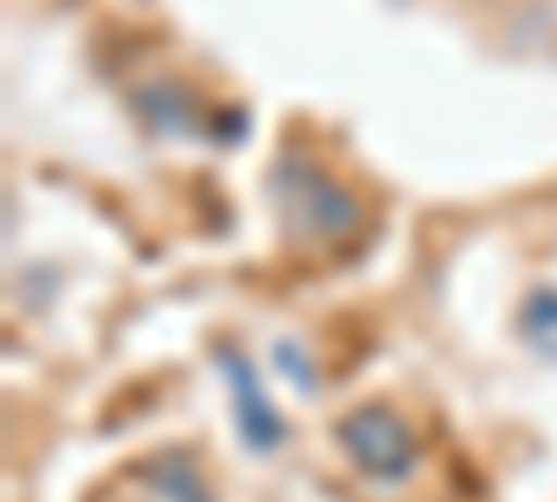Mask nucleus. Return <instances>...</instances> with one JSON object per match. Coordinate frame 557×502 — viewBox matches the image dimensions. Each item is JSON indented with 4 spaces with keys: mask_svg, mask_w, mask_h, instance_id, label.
Returning a JSON list of instances; mask_svg holds the SVG:
<instances>
[{
    "mask_svg": "<svg viewBox=\"0 0 557 502\" xmlns=\"http://www.w3.org/2000/svg\"><path fill=\"white\" fill-rule=\"evenodd\" d=\"M273 201L296 241H346L362 230L357 196L346 185H335V173H323L301 151H285L273 162Z\"/></svg>",
    "mask_w": 557,
    "mask_h": 502,
    "instance_id": "obj_1",
    "label": "nucleus"
},
{
    "mask_svg": "<svg viewBox=\"0 0 557 502\" xmlns=\"http://www.w3.org/2000/svg\"><path fill=\"white\" fill-rule=\"evenodd\" d=\"M335 441H341L346 458L380 486H396L418 469V436L396 407H380V402L351 407V414L335 425Z\"/></svg>",
    "mask_w": 557,
    "mask_h": 502,
    "instance_id": "obj_2",
    "label": "nucleus"
},
{
    "mask_svg": "<svg viewBox=\"0 0 557 502\" xmlns=\"http://www.w3.org/2000/svg\"><path fill=\"white\" fill-rule=\"evenodd\" d=\"M218 363H223V375H228V385H235V419H240V430H246V441L257 446V452H273L278 441H285V419H278V407L262 396V385H257V375H251V363L240 357V352H218Z\"/></svg>",
    "mask_w": 557,
    "mask_h": 502,
    "instance_id": "obj_3",
    "label": "nucleus"
},
{
    "mask_svg": "<svg viewBox=\"0 0 557 502\" xmlns=\"http://www.w3.org/2000/svg\"><path fill=\"white\" fill-rule=\"evenodd\" d=\"M134 112L146 118L151 128L162 134H196L201 128V112H196V96L184 89L178 78H151L134 89Z\"/></svg>",
    "mask_w": 557,
    "mask_h": 502,
    "instance_id": "obj_4",
    "label": "nucleus"
},
{
    "mask_svg": "<svg viewBox=\"0 0 557 502\" xmlns=\"http://www.w3.org/2000/svg\"><path fill=\"white\" fill-rule=\"evenodd\" d=\"M146 475L157 480V491H162L168 502H212L201 469L190 464V452H162V458L146 464Z\"/></svg>",
    "mask_w": 557,
    "mask_h": 502,
    "instance_id": "obj_5",
    "label": "nucleus"
},
{
    "mask_svg": "<svg viewBox=\"0 0 557 502\" xmlns=\"http://www.w3.org/2000/svg\"><path fill=\"white\" fill-rule=\"evenodd\" d=\"M519 330L530 346H541L546 357H557V291H530L524 313H519Z\"/></svg>",
    "mask_w": 557,
    "mask_h": 502,
    "instance_id": "obj_6",
    "label": "nucleus"
}]
</instances>
